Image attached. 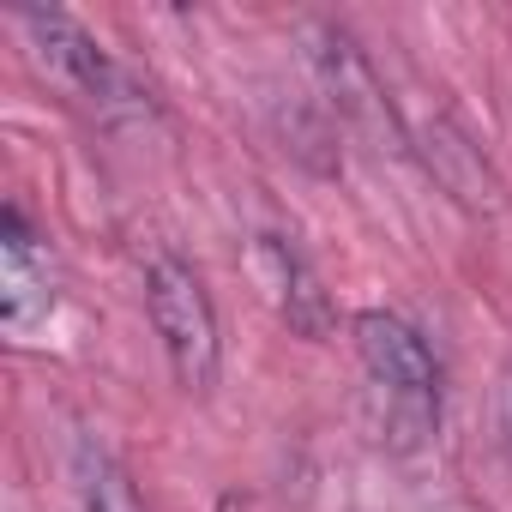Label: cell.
I'll use <instances>...</instances> for the list:
<instances>
[{
  "label": "cell",
  "instance_id": "cell-10",
  "mask_svg": "<svg viewBox=\"0 0 512 512\" xmlns=\"http://www.w3.org/2000/svg\"><path fill=\"white\" fill-rule=\"evenodd\" d=\"M494 440H500V452L512 458V356H506V368H500V380H494Z\"/></svg>",
  "mask_w": 512,
  "mask_h": 512
},
{
  "label": "cell",
  "instance_id": "cell-1",
  "mask_svg": "<svg viewBox=\"0 0 512 512\" xmlns=\"http://www.w3.org/2000/svg\"><path fill=\"white\" fill-rule=\"evenodd\" d=\"M350 338H356V356H362L368 380L386 398V440L398 452L422 446L440 422V362H434L428 338L404 314H386V308L356 314Z\"/></svg>",
  "mask_w": 512,
  "mask_h": 512
},
{
  "label": "cell",
  "instance_id": "cell-4",
  "mask_svg": "<svg viewBox=\"0 0 512 512\" xmlns=\"http://www.w3.org/2000/svg\"><path fill=\"white\" fill-rule=\"evenodd\" d=\"M404 139H410V157L428 169V181L470 217H500L506 211V181L500 169L488 163V151L446 115V109H422V115H404Z\"/></svg>",
  "mask_w": 512,
  "mask_h": 512
},
{
  "label": "cell",
  "instance_id": "cell-5",
  "mask_svg": "<svg viewBox=\"0 0 512 512\" xmlns=\"http://www.w3.org/2000/svg\"><path fill=\"white\" fill-rule=\"evenodd\" d=\"M247 266H253V284H260L266 308H272V314H278L296 338L326 344V338L338 332V308H332V296H326L320 272L308 266V253H302L290 235H278V229L253 235Z\"/></svg>",
  "mask_w": 512,
  "mask_h": 512
},
{
  "label": "cell",
  "instance_id": "cell-2",
  "mask_svg": "<svg viewBox=\"0 0 512 512\" xmlns=\"http://www.w3.org/2000/svg\"><path fill=\"white\" fill-rule=\"evenodd\" d=\"M145 314H151V332L175 368V386L205 398L223 374V332H217V308H211L205 278L187 260H175V253H157L145 266Z\"/></svg>",
  "mask_w": 512,
  "mask_h": 512
},
{
  "label": "cell",
  "instance_id": "cell-6",
  "mask_svg": "<svg viewBox=\"0 0 512 512\" xmlns=\"http://www.w3.org/2000/svg\"><path fill=\"white\" fill-rule=\"evenodd\" d=\"M49 314H55V266H49V247L25 223V211L7 205V217H0V320H7V332L25 338Z\"/></svg>",
  "mask_w": 512,
  "mask_h": 512
},
{
  "label": "cell",
  "instance_id": "cell-9",
  "mask_svg": "<svg viewBox=\"0 0 512 512\" xmlns=\"http://www.w3.org/2000/svg\"><path fill=\"white\" fill-rule=\"evenodd\" d=\"M278 133H284V151L302 157L314 175H338V151H332L338 121L326 115V103H290L278 115Z\"/></svg>",
  "mask_w": 512,
  "mask_h": 512
},
{
  "label": "cell",
  "instance_id": "cell-3",
  "mask_svg": "<svg viewBox=\"0 0 512 512\" xmlns=\"http://www.w3.org/2000/svg\"><path fill=\"white\" fill-rule=\"evenodd\" d=\"M308 67L320 85V103L338 127L356 133V145H368L374 157H398L410 151L404 139V115L386 97V79L374 73L368 49L344 31V25H308Z\"/></svg>",
  "mask_w": 512,
  "mask_h": 512
},
{
  "label": "cell",
  "instance_id": "cell-7",
  "mask_svg": "<svg viewBox=\"0 0 512 512\" xmlns=\"http://www.w3.org/2000/svg\"><path fill=\"white\" fill-rule=\"evenodd\" d=\"M19 31L31 37L37 61H43L55 79H67L73 91H85V103H97L103 85L115 79V61H109V55L97 49V37H91L79 19H67V13H55V7H25V13H19Z\"/></svg>",
  "mask_w": 512,
  "mask_h": 512
},
{
  "label": "cell",
  "instance_id": "cell-8",
  "mask_svg": "<svg viewBox=\"0 0 512 512\" xmlns=\"http://www.w3.org/2000/svg\"><path fill=\"white\" fill-rule=\"evenodd\" d=\"M73 482H79L85 512H145V494H139L133 470L109 446H97V440L73 446Z\"/></svg>",
  "mask_w": 512,
  "mask_h": 512
}]
</instances>
